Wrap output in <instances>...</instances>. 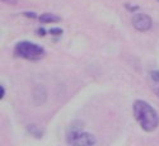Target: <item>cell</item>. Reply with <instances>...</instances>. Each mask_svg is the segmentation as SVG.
I'll return each mask as SVG.
<instances>
[{
    "instance_id": "cell-1",
    "label": "cell",
    "mask_w": 159,
    "mask_h": 146,
    "mask_svg": "<svg viewBox=\"0 0 159 146\" xmlns=\"http://www.w3.org/2000/svg\"><path fill=\"white\" fill-rule=\"evenodd\" d=\"M134 117L141 128L147 132H153L159 125V116L157 111L145 100H135L132 105Z\"/></svg>"
},
{
    "instance_id": "cell-2",
    "label": "cell",
    "mask_w": 159,
    "mask_h": 146,
    "mask_svg": "<svg viewBox=\"0 0 159 146\" xmlns=\"http://www.w3.org/2000/svg\"><path fill=\"white\" fill-rule=\"evenodd\" d=\"M14 54L18 57H22L28 61H38L45 56V50L33 42L30 41H22L16 45Z\"/></svg>"
},
{
    "instance_id": "cell-3",
    "label": "cell",
    "mask_w": 159,
    "mask_h": 146,
    "mask_svg": "<svg viewBox=\"0 0 159 146\" xmlns=\"http://www.w3.org/2000/svg\"><path fill=\"white\" fill-rule=\"evenodd\" d=\"M131 23H132V25H134V28L136 31L147 32L152 28L153 20L148 14H145V13H136V14H134V17H132Z\"/></svg>"
},
{
    "instance_id": "cell-4",
    "label": "cell",
    "mask_w": 159,
    "mask_h": 146,
    "mask_svg": "<svg viewBox=\"0 0 159 146\" xmlns=\"http://www.w3.org/2000/svg\"><path fill=\"white\" fill-rule=\"evenodd\" d=\"M83 127H84V123L82 121L71 122V125L69 126V130H68V134H66V142L69 145H73L74 140L83 132Z\"/></svg>"
},
{
    "instance_id": "cell-5",
    "label": "cell",
    "mask_w": 159,
    "mask_h": 146,
    "mask_svg": "<svg viewBox=\"0 0 159 146\" xmlns=\"http://www.w3.org/2000/svg\"><path fill=\"white\" fill-rule=\"evenodd\" d=\"M94 144H96V137L90 134H87V132H82L73 142V145L75 146H92Z\"/></svg>"
},
{
    "instance_id": "cell-6",
    "label": "cell",
    "mask_w": 159,
    "mask_h": 146,
    "mask_svg": "<svg viewBox=\"0 0 159 146\" xmlns=\"http://www.w3.org/2000/svg\"><path fill=\"white\" fill-rule=\"evenodd\" d=\"M47 98V93H46V89L43 85H36L34 89H33V102L34 104L39 105L42 104Z\"/></svg>"
},
{
    "instance_id": "cell-7",
    "label": "cell",
    "mask_w": 159,
    "mask_h": 146,
    "mask_svg": "<svg viewBox=\"0 0 159 146\" xmlns=\"http://www.w3.org/2000/svg\"><path fill=\"white\" fill-rule=\"evenodd\" d=\"M38 20L41 23H56V22H60L61 18L55 14H51V13H45V14L38 17Z\"/></svg>"
},
{
    "instance_id": "cell-8",
    "label": "cell",
    "mask_w": 159,
    "mask_h": 146,
    "mask_svg": "<svg viewBox=\"0 0 159 146\" xmlns=\"http://www.w3.org/2000/svg\"><path fill=\"white\" fill-rule=\"evenodd\" d=\"M28 132L34 137H42V131L39 130L38 126H36V125H30L28 126Z\"/></svg>"
},
{
    "instance_id": "cell-9",
    "label": "cell",
    "mask_w": 159,
    "mask_h": 146,
    "mask_svg": "<svg viewBox=\"0 0 159 146\" xmlns=\"http://www.w3.org/2000/svg\"><path fill=\"white\" fill-rule=\"evenodd\" d=\"M150 77H152V80H153L157 85H159V70H153V71H150Z\"/></svg>"
},
{
    "instance_id": "cell-10",
    "label": "cell",
    "mask_w": 159,
    "mask_h": 146,
    "mask_svg": "<svg viewBox=\"0 0 159 146\" xmlns=\"http://www.w3.org/2000/svg\"><path fill=\"white\" fill-rule=\"evenodd\" d=\"M48 33L52 36H60V34H62V29L61 28H51V29H48Z\"/></svg>"
},
{
    "instance_id": "cell-11",
    "label": "cell",
    "mask_w": 159,
    "mask_h": 146,
    "mask_svg": "<svg viewBox=\"0 0 159 146\" xmlns=\"http://www.w3.org/2000/svg\"><path fill=\"white\" fill-rule=\"evenodd\" d=\"M4 95H5V88H4V84L2 83L0 84V98H4Z\"/></svg>"
},
{
    "instance_id": "cell-12",
    "label": "cell",
    "mask_w": 159,
    "mask_h": 146,
    "mask_svg": "<svg viewBox=\"0 0 159 146\" xmlns=\"http://www.w3.org/2000/svg\"><path fill=\"white\" fill-rule=\"evenodd\" d=\"M23 14H24L25 17H30V18H38V17L34 14V13H31V11H30V13H23Z\"/></svg>"
},
{
    "instance_id": "cell-13",
    "label": "cell",
    "mask_w": 159,
    "mask_h": 146,
    "mask_svg": "<svg viewBox=\"0 0 159 146\" xmlns=\"http://www.w3.org/2000/svg\"><path fill=\"white\" fill-rule=\"evenodd\" d=\"M3 3H8V4H16L17 0H2Z\"/></svg>"
},
{
    "instance_id": "cell-14",
    "label": "cell",
    "mask_w": 159,
    "mask_h": 146,
    "mask_svg": "<svg viewBox=\"0 0 159 146\" xmlns=\"http://www.w3.org/2000/svg\"><path fill=\"white\" fill-rule=\"evenodd\" d=\"M126 8H127L129 10H131V11H134V10L138 9V7H131V5H126Z\"/></svg>"
},
{
    "instance_id": "cell-15",
    "label": "cell",
    "mask_w": 159,
    "mask_h": 146,
    "mask_svg": "<svg viewBox=\"0 0 159 146\" xmlns=\"http://www.w3.org/2000/svg\"><path fill=\"white\" fill-rule=\"evenodd\" d=\"M37 32H39V33H41V36H45V34H46V31H45L43 28H39Z\"/></svg>"
},
{
    "instance_id": "cell-16",
    "label": "cell",
    "mask_w": 159,
    "mask_h": 146,
    "mask_svg": "<svg viewBox=\"0 0 159 146\" xmlns=\"http://www.w3.org/2000/svg\"><path fill=\"white\" fill-rule=\"evenodd\" d=\"M155 91H157V95H158V97H159V85H158V88H157V89H155Z\"/></svg>"
},
{
    "instance_id": "cell-17",
    "label": "cell",
    "mask_w": 159,
    "mask_h": 146,
    "mask_svg": "<svg viewBox=\"0 0 159 146\" xmlns=\"http://www.w3.org/2000/svg\"><path fill=\"white\" fill-rule=\"evenodd\" d=\"M158 2H159V0H158Z\"/></svg>"
}]
</instances>
